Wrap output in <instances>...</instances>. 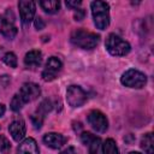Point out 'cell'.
Returning a JSON list of instances; mask_svg holds the SVG:
<instances>
[{"instance_id":"6da1fadb","label":"cell","mask_w":154,"mask_h":154,"mask_svg":"<svg viewBox=\"0 0 154 154\" xmlns=\"http://www.w3.org/2000/svg\"><path fill=\"white\" fill-rule=\"evenodd\" d=\"M70 41L72 42V45L82 49H93L97 46L100 41V36L83 29H76L71 32Z\"/></svg>"},{"instance_id":"7a4b0ae2","label":"cell","mask_w":154,"mask_h":154,"mask_svg":"<svg viewBox=\"0 0 154 154\" xmlns=\"http://www.w3.org/2000/svg\"><path fill=\"white\" fill-rule=\"evenodd\" d=\"M90 7L95 26L105 30L109 25V5L105 1H93Z\"/></svg>"},{"instance_id":"3957f363","label":"cell","mask_w":154,"mask_h":154,"mask_svg":"<svg viewBox=\"0 0 154 154\" xmlns=\"http://www.w3.org/2000/svg\"><path fill=\"white\" fill-rule=\"evenodd\" d=\"M105 46H106V49L108 51V53L111 55H114V57L126 55L131 49L129 42L123 40L120 36H118L116 34H109L106 37Z\"/></svg>"},{"instance_id":"277c9868","label":"cell","mask_w":154,"mask_h":154,"mask_svg":"<svg viewBox=\"0 0 154 154\" xmlns=\"http://www.w3.org/2000/svg\"><path fill=\"white\" fill-rule=\"evenodd\" d=\"M120 82L123 85L128 87V88H135V89H141L146 85L147 83V76L135 69H130L128 71H125L122 77H120Z\"/></svg>"},{"instance_id":"5b68a950","label":"cell","mask_w":154,"mask_h":154,"mask_svg":"<svg viewBox=\"0 0 154 154\" xmlns=\"http://www.w3.org/2000/svg\"><path fill=\"white\" fill-rule=\"evenodd\" d=\"M66 101L71 107H81L87 101V93L79 85H70L66 90Z\"/></svg>"},{"instance_id":"8992f818","label":"cell","mask_w":154,"mask_h":154,"mask_svg":"<svg viewBox=\"0 0 154 154\" xmlns=\"http://www.w3.org/2000/svg\"><path fill=\"white\" fill-rule=\"evenodd\" d=\"M87 120L89 125L97 132H105L108 129V120L101 111H97V109L90 111L87 117Z\"/></svg>"},{"instance_id":"52a82bcc","label":"cell","mask_w":154,"mask_h":154,"mask_svg":"<svg viewBox=\"0 0 154 154\" xmlns=\"http://www.w3.org/2000/svg\"><path fill=\"white\" fill-rule=\"evenodd\" d=\"M10 11L0 16V34L6 38L12 40L17 35V26L14 25L13 16L10 17Z\"/></svg>"},{"instance_id":"ba28073f","label":"cell","mask_w":154,"mask_h":154,"mask_svg":"<svg viewBox=\"0 0 154 154\" xmlns=\"http://www.w3.org/2000/svg\"><path fill=\"white\" fill-rule=\"evenodd\" d=\"M61 67H63V64H61L60 59H58L57 57L48 58V60L46 63V66H45V69L42 71L43 81H46V82L53 81L58 76V73L61 71Z\"/></svg>"},{"instance_id":"9c48e42d","label":"cell","mask_w":154,"mask_h":154,"mask_svg":"<svg viewBox=\"0 0 154 154\" xmlns=\"http://www.w3.org/2000/svg\"><path fill=\"white\" fill-rule=\"evenodd\" d=\"M18 8H19V14L23 24H29L35 16V2L29 1V0H20L18 2Z\"/></svg>"},{"instance_id":"30bf717a","label":"cell","mask_w":154,"mask_h":154,"mask_svg":"<svg viewBox=\"0 0 154 154\" xmlns=\"http://www.w3.org/2000/svg\"><path fill=\"white\" fill-rule=\"evenodd\" d=\"M18 94L23 99L24 103H26V102H31V101L36 100L41 94V89H40V87L37 84L29 82V83H24L22 85V88H20Z\"/></svg>"},{"instance_id":"8fae6325","label":"cell","mask_w":154,"mask_h":154,"mask_svg":"<svg viewBox=\"0 0 154 154\" xmlns=\"http://www.w3.org/2000/svg\"><path fill=\"white\" fill-rule=\"evenodd\" d=\"M8 131H10V134H11L12 138H13L14 141H18V142H19V141L24 137L25 131H26L25 122L23 120V118H20V117L14 118V119L10 123V125H8Z\"/></svg>"},{"instance_id":"7c38bea8","label":"cell","mask_w":154,"mask_h":154,"mask_svg":"<svg viewBox=\"0 0 154 154\" xmlns=\"http://www.w3.org/2000/svg\"><path fill=\"white\" fill-rule=\"evenodd\" d=\"M67 138L61 135V134H58V132H48L43 136V142L47 147L49 148H53V149H59L61 148L65 143H66Z\"/></svg>"},{"instance_id":"4fadbf2b","label":"cell","mask_w":154,"mask_h":154,"mask_svg":"<svg viewBox=\"0 0 154 154\" xmlns=\"http://www.w3.org/2000/svg\"><path fill=\"white\" fill-rule=\"evenodd\" d=\"M81 141L84 146L88 147L89 149V154H99V149H100V138L94 136L90 132H82L81 135Z\"/></svg>"},{"instance_id":"5bb4252c","label":"cell","mask_w":154,"mask_h":154,"mask_svg":"<svg viewBox=\"0 0 154 154\" xmlns=\"http://www.w3.org/2000/svg\"><path fill=\"white\" fill-rule=\"evenodd\" d=\"M17 154H40L36 141L31 137L22 141L17 148Z\"/></svg>"},{"instance_id":"9a60e30c","label":"cell","mask_w":154,"mask_h":154,"mask_svg":"<svg viewBox=\"0 0 154 154\" xmlns=\"http://www.w3.org/2000/svg\"><path fill=\"white\" fill-rule=\"evenodd\" d=\"M42 63V53L37 49H34V51H30L25 54L24 57V64L26 67L29 69H35V67H38Z\"/></svg>"},{"instance_id":"2e32d148","label":"cell","mask_w":154,"mask_h":154,"mask_svg":"<svg viewBox=\"0 0 154 154\" xmlns=\"http://www.w3.org/2000/svg\"><path fill=\"white\" fill-rule=\"evenodd\" d=\"M153 146H154L153 134H152V132L144 134V135L142 136V138H141V148H142L147 154H154Z\"/></svg>"},{"instance_id":"e0dca14e","label":"cell","mask_w":154,"mask_h":154,"mask_svg":"<svg viewBox=\"0 0 154 154\" xmlns=\"http://www.w3.org/2000/svg\"><path fill=\"white\" fill-rule=\"evenodd\" d=\"M40 6L42 7V10L46 13L53 14L57 13L60 8V2L57 0H45V1H40Z\"/></svg>"},{"instance_id":"ac0fdd59","label":"cell","mask_w":154,"mask_h":154,"mask_svg":"<svg viewBox=\"0 0 154 154\" xmlns=\"http://www.w3.org/2000/svg\"><path fill=\"white\" fill-rule=\"evenodd\" d=\"M102 154H119L117 143L112 138H107L102 144Z\"/></svg>"},{"instance_id":"d6986e66","label":"cell","mask_w":154,"mask_h":154,"mask_svg":"<svg viewBox=\"0 0 154 154\" xmlns=\"http://www.w3.org/2000/svg\"><path fill=\"white\" fill-rule=\"evenodd\" d=\"M23 106H24V101H23V99L20 97V95L17 93V94L12 97V100H11V109L14 111V112H18L19 109H22Z\"/></svg>"},{"instance_id":"ffe728a7","label":"cell","mask_w":154,"mask_h":154,"mask_svg":"<svg viewBox=\"0 0 154 154\" xmlns=\"http://www.w3.org/2000/svg\"><path fill=\"white\" fill-rule=\"evenodd\" d=\"M51 109H52V103H51V101H49V100H43V101L40 103L36 114H38V116H41V117H45V114H47Z\"/></svg>"},{"instance_id":"44dd1931","label":"cell","mask_w":154,"mask_h":154,"mask_svg":"<svg viewBox=\"0 0 154 154\" xmlns=\"http://www.w3.org/2000/svg\"><path fill=\"white\" fill-rule=\"evenodd\" d=\"M2 61H4L6 65H8L10 67H17V57H16V54L12 53V52H7V53L4 55Z\"/></svg>"},{"instance_id":"7402d4cb","label":"cell","mask_w":154,"mask_h":154,"mask_svg":"<svg viewBox=\"0 0 154 154\" xmlns=\"http://www.w3.org/2000/svg\"><path fill=\"white\" fill-rule=\"evenodd\" d=\"M10 150H11V143H10V141L4 135H0V153L8 154Z\"/></svg>"},{"instance_id":"603a6c76","label":"cell","mask_w":154,"mask_h":154,"mask_svg":"<svg viewBox=\"0 0 154 154\" xmlns=\"http://www.w3.org/2000/svg\"><path fill=\"white\" fill-rule=\"evenodd\" d=\"M31 122H32L35 129H40L42 126V123H43V117H41L38 114H34L31 117Z\"/></svg>"},{"instance_id":"cb8c5ba5","label":"cell","mask_w":154,"mask_h":154,"mask_svg":"<svg viewBox=\"0 0 154 154\" xmlns=\"http://www.w3.org/2000/svg\"><path fill=\"white\" fill-rule=\"evenodd\" d=\"M34 25H35V28L37 29V30H41V29H43L45 28V22H43V19L41 18V17H37V18H35V20H34Z\"/></svg>"},{"instance_id":"d4e9b609","label":"cell","mask_w":154,"mask_h":154,"mask_svg":"<svg viewBox=\"0 0 154 154\" xmlns=\"http://www.w3.org/2000/svg\"><path fill=\"white\" fill-rule=\"evenodd\" d=\"M84 10H81V8H77L75 11V19L76 20H82L84 18Z\"/></svg>"},{"instance_id":"484cf974","label":"cell","mask_w":154,"mask_h":154,"mask_svg":"<svg viewBox=\"0 0 154 154\" xmlns=\"http://www.w3.org/2000/svg\"><path fill=\"white\" fill-rule=\"evenodd\" d=\"M82 2L78 0V1H66V6L67 7H70V8H72V10H77V7L81 5Z\"/></svg>"},{"instance_id":"4316f807","label":"cell","mask_w":154,"mask_h":154,"mask_svg":"<svg viewBox=\"0 0 154 154\" xmlns=\"http://www.w3.org/2000/svg\"><path fill=\"white\" fill-rule=\"evenodd\" d=\"M60 154H77V153H76V149H75L73 147H67V148L64 149Z\"/></svg>"},{"instance_id":"83f0119b","label":"cell","mask_w":154,"mask_h":154,"mask_svg":"<svg viewBox=\"0 0 154 154\" xmlns=\"http://www.w3.org/2000/svg\"><path fill=\"white\" fill-rule=\"evenodd\" d=\"M5 111H6V108H5V106H4L2 103H0V117H2V116H4V113H5Z\"/></svg>"},{"instance_id":"f1b7e54d","label":"cell","mask_w":154,"mask_h":154,"mask_svg":"<svg viewBox=\"0 0 154 154\" xmlns=\"http://www.w3.org/2000/svg\"><path fill=\"white\" fill-rule=\"evenodd\" d=\"M129 154H141V153H138V152H130Z\"/></svg>"}]
</instances>
